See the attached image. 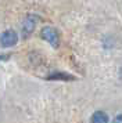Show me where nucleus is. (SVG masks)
<instances>
[{"label":"nucleus","mask_w":122,"mask_h":123,"mask_svg":"<svg viewBox=\"0 0 122 123\" xmlns=\"http://www.w3.org/2000/svg\"><path fill=\"white\" fill-rule=\"evenodd\" d=\"M8 57H0V61H3V60H7Z\"/></svg>","instance_id":"nucleus-7"},{"label":"nucleus","mask_w":122,"mask_h":123,"mask_svg":"<svg viewBox=\"0 0 122 123\" xmlns=\"http://www.w3.org/2000/svg\"><path fill=\"white\" fill-rule=\"evenodd\" d=\"M18 42V36L14 31H6L0 36V43L3 47H11Z\"/></svg>","instance_id":"nucleus-2"},{"label":"nucleus","mask_w":122,"mask_h":123,"mask_svg":"<svg viewBox=\"0 0 122 123\" xmlns=\"http://www.w3.org/2000/svg\"><path fill=\"white\" fill-rule=\"evenodd\" d=\"M112 123H122V115H118V116L112 120Z\"/></svg>","instance_id":"nucleus-6"},{"label":"nucleus","mask_w":122,"mask_h":123,"mask_svg":"<svg viewBox=\"0 0 122 123\" xmlns=\"http://www.w3.org/2000/svg\"><path fill=\"white\" fill-rule=\"evenodd\" d=\"M108 115L103 111H96L92 115V123H108Z\"/></svg>","instance_id":"nucleus-3"},{"label":"nucleus","mask_w":122,"mask_h":123,"mask_svg":"<svg viewBox=\"0 0 122 123\" xmlns=\"http://www.w3.org/2000/svg\"><path fill=\"white\" fill-rule=\"evenodd\" d=\"M49 79H54V80H57V79H60V80H74V76H71V75H68V73H53V75H50Z\"/></svg>","instance_id":"nucleus-5"},{"label":"nucleus","mask_w":122,"mask_h":123,"mask_svg":"<svg viewBox=\"0 0 122 123\" xmlns=\"http://www.w3.org/2000/svg\"><path fill=\"white\" fill-rule=\"evenodd\" d=\"M33 28H35V21H33V18L28 17L25 21H24V24H22V31H24V36L27 37L28 35L32 33Z\"/></svg>","instance_id":"nucleus-4"},{"label":"nucleus","mask_w":122,"mask_h":123,"mask_svg":"<svg viewBox=\"0 0 122 123\" xmlns=\"http://www.w3.org/2000/svg\"><path fill=\"white\" fill-rule=\"evenodd\" d=\"M42 37H43L46 42H49L51 46H54V47H57L58 46V43H60V36H58V33H57V31H55L54 28H51V26H44L43 29H42Z\"/></svg>","instance_id":"nucleus-1"}]
</instances>
